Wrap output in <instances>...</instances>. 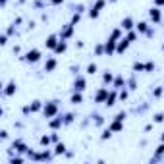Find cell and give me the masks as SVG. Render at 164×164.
<instances>
[{"label": "cell", "mask_w": 164, "mask_h": 164, "mask_svg": "<svg viewBox=\"0 0 164 164\" xmlns=\"http://www.w3.org/2000/svg\"><path fill=\"white\" fill-rule=\"evenodd\" d=\"M149 15H151L152 22H156V23L162 19V14H160V10H158V8H151V10H149Z\"/></svg>", "instance_id": "cell-7"}, {"label": "cell", "mask_w": 164, "mask_h": 164, "mask_svg": "<svg viewBox=\"0 0 164 164\" xmlns=\"http://www.w3.org/2000/svg\"><path fill=\"white\" fill-rule=\"evenodd\" d=\"M58 112V106H56V100H52V102H49L45 106V116L46 118H52V116H54Z\"/></svg>", "instance_id": "cell-3"}, {"label": "cell", "mask_w": 164, "mask_h": 164, "mask_svg": "<svg viewBox=\"0 0 164 164\" xmlns=\"http://www.w3.org/2000/svg\"><path fill=\"white\" fill-rule=\"evenodd\" d=\"M116 43H118V41L110 37L106 43H104V52H106V54H114V52H116Z\"/></svg>", "instance_id": "cell-4"}, {"label": "cell", "mask_w": 164, "mask_h": 164, "mask_svg": "<svg viewBox=\"0 0 164 164\" xmlns=\"http://www.w3.org/2000/svg\"><path fill=\"white\" fill-rule=\"evenodd\" d=\"M133 72H145V64H141V62H135V64H133Z\"/></svg>", "instance_id": "cell-22"}, {"label": "cell", "mask_w": 164, "mask_h": 164, "mask_svg": "<svg viewBox=\"0 0 164 164\" xmlns=\"http://www.w3.org/2000/svg\"><path fill=\"white\" fill-rule=\"evenodd\" d=\"M50 2H52V4H62L64 0H50Z\"/></svg>", "instance_id": "cell-38"}, {"label": "cell", "mask_w": 164, "mask_h": 164, "mask_svg": "<svg viewBox=\"0 0 164 164\" xmlns=\"http://www.w3.org/2000/svg\"><path fill=\"white\" fill-rule=\"evenodd\" d=\"M72 33H73V23L66 25V29L60 33V39H68V37H72Z\"/></svg>", "instance_id": "cell-13"}, {"label": "cell", "mask_w": 164, "mask_h": 164, "mask_svg": "<svg viewBox=\"0 0 164 164\" xmlns=\"http://www.w3.org/2000/svg\"><path fill=\"white\" fill-rule=\"evenodd\" d=\"M15 89H18L15 87V81H10L6 85V89H4V95H6V97H12V95L15 93Z\"/></svg>", "instance_id": "cell-11"}, {"label": "cell", "mask_w": 164, "mask_h": 164, "mask_svg": "<svg viewBox=\"0 0 164 164\" xmlns=\"http://www.w3.org/2000/svg\"><path fill=\"white\" fill-rule=\"evenodd\" d=\"M72 102L73 104H81L83 102V97H81V93H79V91H75V93L72 95Z\"/></svg>", "instance_id": "cell-17"}, {"label": "cell", "mask_w": 164, "mask_h": 164, "mask_svg": "<svg viewBox=\"0 0 164 164\" xmlns=\"http://www.w3.org/2000/svg\"><path fill=\"white\" fill-rule=\"evenodd\" d=\"M147 29H149L147 22H139V23H137V31H139V33H147Z\"/></svg>", "instance_id": "cell-19"}, {"label": "cell", "mask_w": 164, "mask_h": 164, "mask_svg": "<svg viewBox=\"0 0 164 164\" xmlns=\"http://www.w3.org/2000/svg\"><path fill=\"white\" fill-rule=\"evenodd\" d=\"M73 91H79V93L85 91V79L83 77H77L75 81H73Z\"/></svg>", "instance_id": "cell-6"}, {"label": "cell", "mask_w": 164, "mask_h": 164, "mask_svg": "<svg viewBox=\"0 0 164 164\" xmlns=\"http://www.w3.org/2000/svg\"><path fill=\"white\" fill-rule=\"evenodd\" d=\"M66 151V145H64V143H58V145H56V155H60V152H64Z\"/></svg>", "instance_id": "cell-25"}, {"label": "cell", "mask_w": 164, "mask_h": 164, "mask_svg": "<svg viewBox=\"0 0 164 164\" xmlns=\"http://www.w3.org/2000/svg\"><path fill=\"white\" fill-rule=\"evenodd\" d=\"M50 141H52V137H49V135H43V137H41V145H43V147H49L50 145Z\"/></svg>", "instance_id": "cell-20"}, {"label": "cell", "mask_w": 164, "mask_h": 164, "mask_svg": "<svg viewBox=\"0 0 164 164\" xmlns=\"http://www.w3.org/2000/svg\"><path fill=\"white\" fill-rule=\"evenodd\" d=\"M164 120V114H156L155 116V122H162Z\"/></svg>", "instance_id": "cell-32"}, {"label": "cell", "mask_w": 164, "mask_h": 164, "mask_svg": "<svg viewBox=\"0 0 164 164\" xmlns=\"http://www.w3.org/2000/svg\"><path fill=\"white\" fill-rule=\"evenodd\" d=\"M108 128L112 129V131H122V129H124V124H122V120H116V118H114V122L108 126Z\"/></svg>", "instance_id": "cell-12"}, {"label": "cell", "mask_w": 164, "mask_h": 164, "mask_svg": "<svg viewBox=\"0 0 164 164\" xmlns=\"http://www.w3.org/2000/svg\"><path fill=\"white\" fill-rule=\"evenodd\" d=\"M60 126H62V118H58V120H50V128H52V129L60 128Z\"/></svg>", "instance_id": "cell-21"}, {"label": "cell", "mask_w": 164, "mask_h": 164, "mask_svg": "<svg viewBox=\"0 0 164 164\" xmlns=\"http://www.w3.org/2000/svg\"><path fill=\"white\" fill-rule=\"evenodd\" d=\"M102 8H104V0H97V2H95V6L91 8V12H89V15H91L93 19L99 18V12H100Z\"/></svg>", "instance_id": "cell-2"}, {"label": "cell", "mask_w": 164, "mask_h": 164, "mask_svg": "<svg viewBox=\"0 0 164 164\" xmlns=\"http://www.w3.org/2000/svg\"><path fill=\"white\" fill-rule=\"evenodd\" d=\"M6 43H8V37H6V35H2V37H0V45H2V46H4V45H6Z\"/></svg>", "instance_id": "cell-31"}, {"label": "cell", "mask_w": 164, "mask_h": 164, "mask_svg": "<svg viewBox=\"0 0 164 164\" xmlns=\"http://www.w3.org/2000/svg\"><path fill=\"white\" fill-rule=\"evenodd\" d=\"M14 149L15 151H19V152H23L27 147H25V143H22V141H14Z\"/></svg>", "instance_id": "cell-18"}, {"label": "cell", "mask_w": 164, "mask_h": 164, "mask_svg": "<svg viewBox=\"0 0 164 164\" xmlns=\"http://www.w3.org/2000/svg\"><path fill=\"white\" fill-rule=\"evenodd\" d=\"M60 43V41H58V37L56 35H50L49 39H46V46H49V49H56V45Z\"/></svg>", "instance_id": "cell-14"}, {"label": "cell", "mask_w": 164, "mask_h": 164, "mask_svg": "<svg viewBox=\"0 0 164 164\" xmlns=\"http://www.w3.org/2000/svg\"><path fill=\"white\" fill-rule=\"evenodd\" d=\"M155 6L158 8V6H164V0H155Z\"/></svg>", "instance_id": "cell-35"}, {"label": "cell", "mask_w": 164, "mask_h": 164, "mask_svg": "<svg viewBox=\"0 0 164 164\" xmlns=\"http://www.w3.org/2000/svg\"><path fill=\"white\" fill-rule=\"evenodd\" d=\"M0 137H2V139H6V137H8V131L2 129V131H0Z\"/></svg>", "instance_id": "cell-34"}, {"label": "cell", "mask_w": 164, "mask_h": 164, "mask_svg": "<svg viewBox=\"0 0 164 164\" xmlns=\"http://www.w3.org/2000/svg\"><path fill=\"white\" fill-rule=\"evenodd\" d=\"M124 77H116V81H114V87H122V85H124Z\"/></svg>", "instance_id": "cell-27"}, {"label": "cell", "mask_w": 164, "mask_h": 164, "mask_svg": "<svg viewBox=\"0 0 164 164\" xmlns=\"http://www.w3.org/2000/svg\"><path fill=\"white\" fill-rule=\"evenodd\" d=\"M104 83H110V81H112V79H114V75H112V73H104Z\"/></svg>", "instance_id": "cell-28"}, {"label": "cell", "mask_w": 164, "mask_h": 164, "mask_svg": "<svg viewBox=\"0 0 164 164\" xmlns=\"http://www.w3.org/2000/svg\"><path fill=\"white\" fill-rule=\"evenodd\" d=\"M120 37H122V29H114V31H112V39H116V41H118Z\"/></svg>", "instance_id": "cell-26"}, {"label": "cell", "mask_w": 164, "mask_h": 164, "mask_svg": "<svg viewBox=\"0 0 164 164\" xmlns=\"http://www.w3.org/2000/svg\"><path fill=\"white\" fill-rule=\"evenodd\" d=\"M25 60H27V62H31V64H35V62H39V60H41V52L37 50V49L29 50L27 54H25Z\"/></svg>", "instance_id": "cell-1"}, {"label": "cell", "mask_w": 164, "mask_h": 164, "mask_svg": "<svg viewBox=\"0 0 164 164\" xmlns=\"http://www.w3.org/2000/svg\"><path fill=\"white\" fill-rule=\"evenodd\" d=\"M87 73H89V75L97 73V66H95V64H89V66H87Z\"/></svg>", "instance_id": "cell-24"}, {"label": "cell", "mask_w": 164, "mask_h": 164, "mask_svg": "<svg viewBox=\"0 0 164 164\" xmlns=\"http://www.w3.org/2000/svg\"><path fill=\"white\" fill-rule=\"evenodd\" d=\"M54 68H56V58H49L45 64V72H52Z\"/></svg>", "instance_id": "cell-15"}, {"label": "cell", "mask_w": 164, "mask_h": 164, "mask_svg": "<svg viewBox=\"0 0 164 164\" xmlns=\"http://www.w3.org/2000/svg\"><path fill=\"white\" fill-rule=\"evenodd\" d=\"M135 39H137V33H135V31H131V33L128 35V41H129V43H133Z\"/></svg>", "instance_id": "cell-30"}, {"label": "cell", "mask_w": 164, "mask_h": 164, "mask_svg": "<svg viewBox=\"0 0 164 164\" xmlns=\"http://www.w3.org/2000/svg\"><path fill=\"white\" fill-rule=\"evenodd\" d=\"M37 110H41V100H33V104H31V106H25L23 112L29 114V112H37Z\"/></svg>", "instance_id": "cell-8"}, {"label": "cell", "mask_w": 164, "mask_h": 164, "mask_svg": "<svg viewBox=\"0 0 164 164\" xmlns=\"http://www.w3.org/2000/svg\"><path fill=\"white\" fill-rule=\"evenodd\" d=\"M162 141H164V133H162Z\"/></svg>", "instance_id": "cell-39"}, {"label": "cell", "mask_w": 164, "mask_h": 164, "mask_svg": "<svg viewBox=\"0 0 164 164\" xmlns=\"http://www.w3.org/2000/svg\"><path fill=\"white\" fill-rule=\"evenodd\" d=\"M114 100H116V93H110L108 99H106V104H108V106H112V104H116Z\"/></svg>", "instance_id": "cell-23"}, {"label": "cell", "mask_w": 164, "mask_h": 164, "mask_svg": "<svg viewBox=\"0 0 164 164\" xmlns=\"http://www.w3.org/2000/svg\"><path fill=\"white\" fill-rule=\"evenodd\" d=\"M155 70V64H152V62H147L145 64V72H152Z\"/></svg>", "instance_id": "cell-29"}, {"label": "cell", "mask_w": 164, "mask_h": 164, "mask_svg": "<svg viewBox=\"0 0 164 164\" xmlns=\"http://www.w3.org/2000/svg\"><path fill=\"white\" fill-rule=\"evenodd\" d=\"M162 49H164V45H162Z\"/></svg>", "instance_id": "cell-40"}, {"label": "cell", "mask_w": 164, "mask_h": 164, "mask_svg": "<svg viewBox=\"0 0 164 164\" xmlns=\"http://www.w3.org/2000/svg\"><path fill=\"white\" fill-rule=\"evenodd\" d=\"M129 46V41L128 39H120V43L116 45V52H126Z\"/></svg>", "instance_id": "cell-9"}, {"label": "cell", "mask_w": 164, "mask_h": 164, "mask_svg": "<svg viewBox=\"0 0 164 164\" xmlns=\"http://www.w3.org/2000/svg\"><path fill=\"white\" fill-rule=\"evenodd\" d=\"M116 120H122V122H124V120H126V114H124V112H120L118 116H116Z\"/></svg>", "instance_id": "cell-33"}, {"label": "cell", "mask_w": 164, "mask_h": 164, "mask_svg": "<svg viewBox=\"0 0 164 164\" xmlns=\"http://www.w3.org/2000/svg\"><path fill=\"white\" fill-rule=\"evenodd\" d=\"M68 49V45H66V39H60V43L56 45V49H54V52L56 54H60V52H64Z\"/></svg>", "instance_id": "cell-16"}, {"label": "cell", "mask_w": 164, "mask_h": 164, "mask_svg": "<svg viewBox=\"0 0 164 164\" xmlns=\"http://www.w3.org/2000/svg\"><path fill=\"white\" fill-rule=\"evenodd\" d=\"M156 152H158V155H162V152H164V141H162V145L158 147V151H156Z\"/></svg>", "instance_id": "cell-37"}, {"label": "cell", "mask_w": 164, "mask_h": 164, "mask_svg": "<svg viewBox=\"0 0 164 164\" xmlns=\"http://www.w3.org/2000/svg\"><path fill=\"white\" fill-rule=\"evenodd\" d=\"M106 99H108V89L106 87H102L97 95H95V100H97V102H106Z\"/></svg>", "instance_id": "cell-5"}, {"label": "cell", "mask_w": 164, "mask_h": 164, "mask_svg": "<svg viewBox=\"0 0 164 164\" xmlns=\"http://www.w3.org/2000/svg\"><path fill=\"white\" fill-rule=\"evenodd\" d=\"M120 99H122V100H126V99H128V93L122 91V93H120Z\"/></svg>", "instance_id": "cell-36"}, {"label": "cell", "mask_w": 164, "mask_h": 164, "mask_svg": "<svg viewBox=\"0 0 164 164\" xmlns=\"http://www.w3.org/2000/svg\"><path fill=\"white\" fill-rule=\"evenodd\" d=\"M120 27H122V29H126V31H131V29H133V19H131V18H126V19H122Z\"/></svg>", "instance_id": "cell-10"}]
</instances>
